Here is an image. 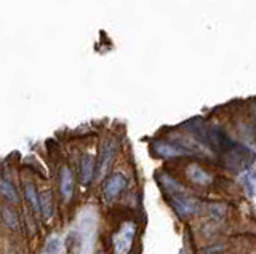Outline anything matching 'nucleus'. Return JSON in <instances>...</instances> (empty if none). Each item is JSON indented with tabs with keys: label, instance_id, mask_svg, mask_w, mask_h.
I'll use <instances>...</instances> for the list:
<instances>
[{
	"label": "nucleus",
	"instance_id": "9b49d317",
	"mask_svg": "<svg viewBox=\"0 0 256 254\" xmlns=\"http://www.w3.org/2000/svg\"><path fill=\"white\" fill-rule=\"evenodd\" d=\"M2 221H4V224L8 229H12V230H16V229L20 227V218H18V214H16L14 210L8 208V206H4V208H2Z\"/></svg>",
	"mask_w": 256,
	"mask_h": 254
},
{
	"label": "nucleus",
	"instance_id": "39448f33",
	"mask_svg": "<svg viewBox=\"0 0 256 254\" xmlns=\"http://www.w3.org/2000/svg\"><path fill=\"white\" fill-rule=\"evenodd\" d=\"M60 192L66 202L74 194V174L69 166H61L60 170Z\"/></svg>",
	"mask_w": 256,
	"mask_h": 254
},
{
	"label": "nucleus",
	"instance_id": "423d86ee",
	"mask_svg": "<svg viewBox=\"0 0 256 254\" xmlns=\"http://www.w3.org/2000/svg\"><path fill=\"white\" fill-rule=\"evenodd\" d=\"M94 173H96V163L93 162V157L86 154L82 155V158H80V182L84 186L90 184Z\"/></svg>",
	"mask_w": 256,
	"mask_h": 254
},
{
	"label": "nucleus",
	"instance_id": "6e6552de",
	"mask_svg": "<svg viewBox=\"0 0 256 254\" xmlns=\"http://www.w3.org/2000/svg\"><path fill=\"white\" fill-rule=\"evenodd\" d=\"M186 176L198 186L210 184V174H208L206 171H204L198 165H189L186 168Z\"/></svg>",
	"mask_w": 256,
	"mask_h": 254
},
{
	"label": "nucleus",
	"instance_id": "9d476101",
	"mask_svg": "<svg viewBox=\"0 0 256 254\" xmlns=\"http://www.w3.org/2000/svg\"><path fill=\"white\" fill-rule=\"evenodd\" d=\"M40 213L45 218L53 216V194L50 189H45L40 192Z\"/></svg>",
	"mask_w": 256,
	"mask_h": 254
},
{
	"label": "nucleus",
	"instance_id": "f257e3e1",
	"mask_svg": "<svg viewBox=\"0 0 256 254\" xmlns=\"http://www.w3.org/2000/svg\"><path fill=\"white\" fill-rule=\"evenodd\" d=\"M116 152H117V144H116L114 139H106V141L102 142L98 162H96V173H94L96 178L101 179L104 174H106V171L109 170L112 160H114Z\"/></svg>",
	"mask_w": 256,
	"mask_h": 254
},
{
	"label": "nucleus",
	"instance_id": "f03ea898",
	"mask_svg": "<svg viewBox=\"0 0 256 254\" xmlns=\"http://www.w3.org/2000/svg\"><path fill=\"white\" fill-rule=\"evenodd\" d=\"M134 234H136V227L132 222L122 226V229H120L114 237V254L130 253L133 240H134Z\"/></svg>",
	"mask_w": 256,
	"mask_h": 254
},
{
	"label": "nucleus",
	"instance_id": "0eeeda50",
	"mask_svg": "<svg viewBox=\"0 0 256 254\" xmlns=\"http://www.w3.org/2000/svg\"><path fill=\"white\" fill-rule=\"evenodd\" d=\"M24 198H26V202L29 203L32 211L38 214L40 213V195L37 192V187L34 182H30V181L24 182Z\"/></svg>",
	"mask_w": 256,
	"mask_h": 254
},
{
	"label": "nucleus",
	"instance_id": "ddd939ff",
	"mask_svg": "<svg viewBox=\"0 0 256 254\" xmlns=\"http://www.w3.org/2000/svg\"><path fill=\"white\" fill-rule=\"evenodd\" d=\"M56 250H58V240H50V243H48V246H46V251L54 253Z\"/></svg>",
	"mask_w": 256,
	"mask_h": 254
},
{
	"label": "nucleus",
	"instance_id": "20e7f679",
	"mask_svg": "<svg viewBox=\"0 0 256 254\" xmlns=\"http://www.w3.org/2000/svg\"><path fill=\"white\" fill-rule=\"evenodd\" d=\"M170 202L173 210L180 214L181 218H188L196 214L198 211V202L196 198L189 197L188 194H180V195H173L170 197Z\"/></svg>",
	"mask_w": 256,
	"mask_h": 254
},
{
	"label": "nucleus",
	"instance_id": "1a4fd4ad",
	"mask_svg": "<svg viewBox=\"0 0 256 254\" xmlns=\"http://www.w3.org/2000/svg\"><path fill=\"white\" fill-rule=\"evenodd\" d=\"M0 195H4L6 200L12 203H18L20 200L18 190L13 186V182L8 181L6 178H0Z\"/></svg>",
	"mask_w": 256,
	"mask_h": 254
},
{
	"label": "nucleus",
	"instance_id": "f8f14e48",
	"mask_svg": "<svg viewBox=\"0 0 256 254\" xmlns=\"http://www.w3.org/2000/svg\"><path fill=\"white\" fill-rule=\"evenodd\" d=\"M210 216L214 219H221L224 216V208H221V205H212L210 206Z\"/></svg>",
	"mask_w": 256,
	"mask_h": 254
},
{
	"label": "nucleus",
	"instance_id": "7ed1b4c3",
	"mask_svg": "<svg viewBox=\"0 0 256 254\" xmlns=\"http://www.w3.org/2000/svg\"><path fill=\"white\" fill-rule=\"evenodd\" d=\"M128 181L122 173H116L109 176L102 184V195L108 202L116 200V198L126 189Z\"/></svg>",
	"mask_w": 256,
	"mask_h": 254
}]
</instances>
